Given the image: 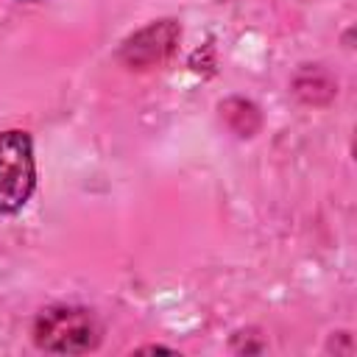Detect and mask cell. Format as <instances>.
Listing matches in <instances>:
<instances>
[{
	"label": "cell",
	"instance_id": "obj_1",
	"mask_svg": "<svg viewBox=\"0 0 357 357\" xmlns=\"http://www.w3.org/2000/svg\"><path fill=\"white\" fill-rule=\"evenodd\" d=\"M33 340L53 354H84L100 343V324L84 307H47L33 324Z\"/></svg>",
	"mask_w": 357,
	"mask_h": 357
},
{
	"label": "cell",
	"instance_id": "obj_2",
	"mask_svg": "<svg viewBox=\"0 0 357 357\" xmlns=\"http://www.w3.org/2000/svg\"><path fill=\"white\" fill-rule=\"evenodd\" d=\"M36 184L33 142L25 131L0 134V212H20Z\"/></svg>",
	"mask_w": 357,
	"mask_h": 357
},
{
	"label": "cell",
	"instance_id": "obj_3",
	"mask_svg": "<svg viewBox=\"0 0 357 357\" xmlns=\"http://www.w3.org/2000/svg\"><path fill=\"white\" fill-rule=\"evenodd\" d=\"M176 39H178V25L173 20H162L156 25L139 31L137 36H131L123 45V59L131 67H139V70L151 67V64H159L162 59H167Z\"/></svg>",
	"mask_w": 357,
	"mask_h": 357
}]
</instances>
